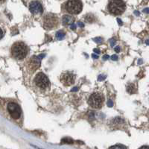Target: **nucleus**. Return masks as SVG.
<instances>
[{
  "label": "nucleus",
  "instance_id": "f257e3e1",
  "mask_svg": "<svg viewBox=\"0 0 149 149\" xmlns=\"http://www.w3.org/2000/svg\"><path fill=\"white\" fill-rule=\"evenodd\" d=\"M28 54V47L24 42H15L11 47V54L14 58L22 60L26 57Z\"/></svg>",
  "mask_w": 149,
  "mask_h": 149
},
{
  "label": "nucleus",
  "instance_id": "f03ea898",
  "mask_svg": "<svg viewBox=\"0 0 149 149\" xmlns=\"http://www.w3.org/2000/svg\"><path fill=\"white\" fill-rule=\"evenodd\" d=\"M108 10L114 15H119L125 10V4L122 0H110L108 5Z\"/></svg>",
  "mask_w": 149,
  "mask_h": 149
},
{
  "label": "nucleus",
  "instance_id": "7ed1b4c3",
  "mask_svg": "<svg viewBox=\"0 0 149 149\" xmlns=\"http://www.w3.org/2000/svg\"><path fill=\"white\" fill-rule=\"evenodd\" d=\"M81 2L80 0H69L66 4V9L72 14H78L82 10Z\"/></svg>",
  "mask_w": 149,
  "mask_h": 149
},
{
  "label": "nucleus",
  "instance_id": "20e7f679",
  "mask_svg": "<svg viewBox=\"0 0 149 149\" xmlns=\"http://www.w3.org/2000/svg\"><path fill=\"white\" fill-rule=\"evenodd\" d=\"M59 24V19L55 14H49L43 19V26L46 29H52L56 28Z\"/></svg>",
  "mask_w": 149,
  "mask_h": 149
},
{
  "label": "nucleus",
  "instance_id": "39448f33",
  "mask_svg": "<svg viewBox=\"0 0 149 149\" xmlns=\"http://www.w3.org/2000/svg\"><path fill=\"white\" fill-rule=\"evenodd\" d=\"M104 100V98L102 94L98 93H95L90 95L88 103L93 108L99 109L102 107Z\"/></svg>",
  "mask_w": 149,
  "mask_h": 149
},
{
  "label": "nucleus",
  "instance_id": "423d86ee",
  "mask_svg": "<svg viewBox=\"0 0 149 149\" xmlns=\"http://www.w3.org/2000/svg\"><path fill=\"white\" fill-rule=\"evenodd\" d=\"M7 109L12 119H18L20 118L21 114H22V110H21L20 107L17 103L9 102L8 104Z\"/></svg>",
  "mask_w": 149,
  "mask_h": 149
},
{
  "label": "nucleus",
  "instance_id": "0eeeda50",
  "mask_svg": "<svg viewBox=\"0 0 149 149\" xmlns=\"http://www.w3.org/2000/svg\"><path fill=\"white\" fill-rule=\"evenodd\" d=\"M36 85L41 89H46L49 85V80L43 72H39L34 79Z\"/></svg>",
  "mask_w": 149,
  "mask_h": 149
},
{
  "label": "nucleus",
  "instance_id": "6e6552de",
  "mask_svg": "<svg viewBox=\"0 0 149 149\" xmlns=\"http://www.w3.org/2000/svg\"><path fill=\"white\" fill-rule=\"evenodd\" d=\"M41 59L38 56H33L27 62V70L31 73H33L40 67V66Z\"/></svg>",
  "mask_w": 149,
  "mask_h": 149
},
{
  "label": "nucleus",
  "instance_id": "1a4fd4ad",
  "mask_svg": "<svg viewBox=\"0 0 149 149\" xmlns=\"http://www.w3.org/2000/svg\"><path fill=\"white\" fill-rule=\"evenodd\" d=\"M61 81L65 86H70V85L73 84L74 82V74L70 72L63 73L61 75Z\"/></svg>",
  "mask_w": 149,
  "mask_h": 149
},
{
  "label": "nucleus",
  "instance_id": "9d476101",
  "mask_svg": "<svg viewBox=\"0 0 149 149\" xmlns=\"http://www.w3.org/2000/svg\"><path fill=\"white\" fill-rule=\"evenodd\" d=\"M29 10L32 14H41L42 12V5L37 1L31 2L29 5Z\"/></svg>",
  "mask_w": 149,
  "mask_h": 149
},
{
  "label": "nucleus",
  "instance_id": "9b49d317",
  "mask_svg": "<svg viewBox=\"0 0 149 149\" xmlns=\"http://www.w3.org/2000/svg\"><path fill=\"white\" fill-rule=\"evenodd\" d=\"M74 19L72 17L69 15L63 16L62 18V22L63 26H68V25H72L74 22Z\"/></svg>",
  "mask_w": 149,
  "mask_h": 149
},
{
  "label": "nucleus",
  "instance_id": "f8f14e48",
  "mask_svg": "<svg viewBox=\"0 0 149 149\" xmlns=\"http://www.w3.org/2000/svg\"><path fill=\"white\" fill-rule=\"evenodd\" d=\"M64 37L65 33L63 32V30L59 31H58V32L56 33V38H57V40H63Z\"/></svg>",
  "mask_w": 149,
  "mask_h": 149
},
{
  "label": "nucleus",
  "instance_id": "ddd939ff",
  "mask_svg": "<svg viewBox=\"0 0 149 149\" xmlns=\"http://www.w3.org/2000/svg\"><path fill=\"white\" fill-rule=\"evenodd\" d=\"M127 91L129 93H136V87L134 84H129L127 86Z\"/></svg>",
  "mask_w": 149,
  "mask_h": 149
},
{
  "label": "nucleus",
  "instance_id": "4468645a",
  "mask_svg": "<svg viewBox=\"0 0 149 149\" xmlns=\"http://www.w3.org/2000/svg\"><path fill=\"white\" fill-rule=\"evenodd\" d=\"M85 20L86 22H93V21L95 20V18L91 14H87V15L85 17Z\"/></svg>",
  "mask_w": 149,
  "mask_h": 149
},
{
  "label": "nucleus",
  "instance_id": "2eb2a0df",
  "mask_svg": "<svg viewBox=\"0 0 149 149\" xmlns=\"http://www.w3.org/2000/svg\"><path fill=\"white\" fill-rule=\"evenodd\" d=\"M73 140L71 139V138H63L62 140H61V143H65V144H72Z\"/></svg>",
  "mask_w": 149,
  "mask_h": 149
},
{
  "label": "nucleus",
  "instance_id": "dca6fc26",
  "mask_svg": "<svg viewBox=\"0 0 149 149\" xmlns=\"http://www.w3.org/2000/svg\"><path fill=\"white\" fill-rule=\"evenodd\" d=\"M110 148H126V147L125 146H122V145H117V146H111Z\"/></svg>",
  "mask_w": 149,
  "mask_h": 149
},
{
  "label": "nucleus",
  "instance_id": "f3484780",
  "mask_svg": "<svg viewBox=\"0 0 149 149\" xmlns=\"http://www.w3.org/2000/svg\"><path fill=\"white\" fill-rule=\"evenodd\" d=\"M93 41H95L96 43H100V42H102V38L101 37H95V38H93Z\"/></svg>",
  "mask_w": 149,
  "mask_h": 149
},
{
  "label": "nucleus",
  "instance_id": "a211bd4d",
  "mask_svg": "<svg viewBox=\"0 0 149 149\" xmlns=\"http://www.w3.org/2000/svg\"><path fill=\"white\" fill-rule=\"evenodd\" d=\"M106 78V75H103V74H101V75H99L98 78V80L100 81H104V80Z\"/></svg>",
  "mask_w": 149,
  "mask_h": 149
},
{
  "label": "nucleus",
  "instance_id": "6ab92c4d",
  "mask_svg": "<svg viewBox=\"0 0 149 149\" xmlns=\"http://www.w3.org/2000/svg\"><path fill=\"white\" fill-rule=\"evenodd\" d=\"M107 106H108L109 107H113V101L108 100V102H107Z\"/></svg>",
  "mask_w": 149,
  "mask_h": 149
},
{
  "label": "nucleus",
  "instance_id": "aec40b11",
  "mask_svg": "<svg viewBox=\"0 0 149 149\" xmlns=\"http://www.w3.org/2000/svg\"><path fill=\"white\" fill-rule=\"evenodd\" d=\"M111 59L112 61H117V60H118V56H117L116 54H113V55H112Z\"/></svg>",
  "mask_w": 149,
  "mask_h": 149
},
{
  "label": "nucleus",
  "instance_id": "412c9836",
  "mask_svg": "<svg viewBox=\"0 0 149 149\" xmlns=\"http://www.w3.org/2000/svg\"><path fill=\"white\" fill-rule=\"evenodd\" d=\"M110 41V46H111L112 47L115 46V43H116V40H114V39H111Z\"/></svg>",
  "mask_w": 149,
  "mask_h": 149
},
{
  "label": "nucleus",
  "instance_id": "4be33fe9",
  "mask_svg": "<svg viewBox=\"0 0 149 149\" xmlns=\"http://www.w3.org/2000/svg\"><path fill=\"white\" fill-rule=\"evenodd\" d=\"M109 58H110V56H109L108 54H105V55L103 56L102 59H103L104 61H107V60H108Z\"/></svg>",
  "mask_w": 149,
  "mask_h": 149
},
{
  "label": "nucleus",
  "instance_id": "5701e85b",
  "mask_svg": "<svg viewBox=\"0 0 149 149\" xmlns=\"http://www.w3.org/2000/svg\"><path fill=\"white\" fill-rule=\"evenodd\" d=\"M70 29H71L72 30H75V29H76V25L74 23H72L71 26H70Z\"/></svg>",
  "mask_w": 149,
  "mask_h": 149
},
{
  "label": "nucleus",
  "instance_id": "b1692460",
  "mask_svg": "<svg viewBox=\"0 0 149 149\" xmlns=\"http://www.w3.org/2000/svg\"><path fill=\"white\" fill-rule=\"evenodd\" d=\"M117 22H118V23H119V26H122V24H123V22H122V21L121 20V19H117Z\"/></svg>",
  "mask_w": 149,
  "mask_h": 149
},
{
  "label": "nucleus",
  "instance_id": "393cba45",
  "mask_svg": "<svg viewBox=\"0 0 149 149\" xmlns=\"http://www.w3.org/2000/svg\"><path fill=\"white\" fill-rule=\"evenodd\" d=\"M78 26H79V27H81V28H83L84 26V23H83V22H78Z\"/></svg>",
  "mask_w": 149,
  "mask_h": 149
},
{
  "label": "nucleus",
  "instance_id": "a878e982",
  "mask_svg": "<svg viewBox=\"0 0 149 149\" xmlns=\"http://www.w3.org/2000/svg\"><path fill=\"white\" fill-rule=\"evenodd\" d=\"M114 50H115L116 52H120V48H119V46H116V47L115 48V49H114Z\"/></svg>",
  "mask_w": 149,
  "mask_h": 149
},
{
  "label": "nucleus",
  "instance_id": "bb28decb",
  "mask_svg": "<svg viewBox=\"0 0 149 149\" xmlns=\"http://www.w3.org/2000/svg\"><path fill=\"white\" fill-rule=\"evenodd\" d=\"M78 90V87H77V86H75V87H73L72 89L71 90L72 92H76Z\"/></svg>",
  "mask_w": 149,
  "mask_h": 149
},
{
  "label": "nucleus",
  "instance_id": "cd10ccee",
  "mask_svg": "<svg viewBox=\"0 0 149 149\" xmlns=\"http://www.w3.org/2000/svg\"><path fill=\"white\" fill-rule=\"evenodd\" d=\"M93 51H94V52L95 53H96V54H99V53H100L99 49H93Z\"/></svg>",
  "mask_w": 149,
  "mask_h": 149
},
{
  "label": "nucleus",
  "instance_id": "c85d7f7f",
  "mask_svg": "<svg viewBox=\"0 0 149 149\" xmlns=\"http://www.w3.org/2000/svg\"><path fill=\"white\" fill-rule=\"evenodd\" d=\"M45 55H46V54H40L39 56H38V57H39V58H40V59H42V58H43L45 57Z\"/></svg>",
  "mask_w": 149,
  "mask_h": 149
},
{
  "label": "nucleus",
  "instance_id": "c756f323",
  "mask_svg": "<svg viewBox=\"0 0 149 149\" xmlns=\"http://www.w3.org/2000/svg\"><path fill=\"white\" fill-rule=\"evenodd\" d=\"M92 57H93V59H98V56L96 55V54H93V55H92Z\"/></svg>",
  "mask_w": 149,
  "mask_h": 149
},
{
  "label": "nucleus",
  "instance_id": "7c9ffc66",
  "mask_svg": "<svg viewBox=\"0 0 149 149\" xmlns=\"http://www.w3.org/2000/svg\"><path fill=\"white\" fill-rule=\"evenodd\" d=\"M143 12H144V13H146V14H148V13H149V8H145L144 10H143Z\"/></svg>",
  "mask_w": 149,
  "mask_h": 149
},
{
  "label": "nucleus",
  "instance_id": "2f4dec72",
  "mask_svg": "<svg viewBox=\"0 0 149 149\" xmlns=\"http://www.w3.org/2000/svg\"><path fill=\"white\" fill-rule=\"evenodd\" d=\"M134 14L136 16H139V12L137 11V10H135V11H134Z\"/></svg>",
  "mask_w": 149,
  "mask_h": 149
},
{
  "label": "nucleus",
  "instance_id": "473e14b6",
  "mask_svg": "<svg viewBox=\"0 0 149 149\" xmlns=\"http://www.w3.org/2000/svg\"><path fill=\"white\" fill-rule=\"evenodd\" d=\"M141 148H149V146H142V147H141Z\"/></svg>",
  "mask_w": 149,
  "mask_h": 149
},
{
  "label": "nucleus",
  "instance_id": "72a5a7b5",
  "mask_svg": "<svg viewBox=\"0 0 149 149\" xmlns=\"http://www.w3.org/2000/svg\"><path fill=\"white\" fill-rule=\"evenodd\" d=\"M138 63H139V64H141V63H142V59L139 60V61H138Z\"/></svg>",
  "mask_w": 149,
  "mask_h": 149
},
{
  "label": "nucleus",
  "instance_id": "f704fd0d",
  "mask_svg": "<svg viewBox=\"0 0 149 149\" xmlns=\"http://www.w3.org/2000/svg\"><path fill=\"white\" fill-rule=\"evenodd\" d=\"M2 37H3V31H2V30H1V39Z\"/></svg>",
  "mask_w": 149,
  "mask_h": 149
},
{
  "label": "nucleus",
  "instance_id": "c9c22d12",
  "mask_svg": "<svg viewBox=\"0 0 149 149\" xmlns=\"http://www.w3.org/2000/svg\"><path fill=\"white\" fill-rule=\"evenodd\" d=\"M146 44L148 45V46H149V40H147L146 41Z\"/></svg>",
  "mask_w": 149,
  "mask_h": 149
},
{
  "label": "nucleus",
  "instance_id": "e433bc0d",
  "mask_svg": "<svg viewBox=\"0 0 149 149\" xmlns=\"http://www.w3.org/2000/svg\"><path fill=\"white\" fill-rule=\"evenodd\" d=\"M4 1H5V0H1V3H3Z\"/></svg>",
  "mask_w": 149,
  "mask_h": 149
}]
</instances>
